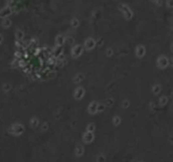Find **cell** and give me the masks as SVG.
Wrapping results in <instances>:
<instances>
[{
	"label": "cell",
	"mask_w": 173,
	"mask_h": 162,
	"mask_svg": "<svg viewBox=\"0 0 173 162\" xmlns=\"http://www.w3.org/2000/svg\"><path fill=\"white\" fill-rule=\"evenodd\" d=\"M1 41H2V37L0 36V43H1Z\"/></svg>",
	"instance_id": "cell-1"
}]
</instances>
